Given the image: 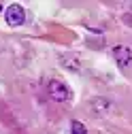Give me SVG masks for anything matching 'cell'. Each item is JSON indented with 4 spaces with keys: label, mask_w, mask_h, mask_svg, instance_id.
Wrapping results in <instances>:
<instances>
[{
    "label": "cell",
    "mask_w": 132,
    "mask_h": 134,
    "mask_svg": "<svg viewBox=\"0 0 132 134\" xmlns=\"http://www.w3.org/2000/svg\"><path fill=\"white\" fill-rule=\"evenodd\" d=\"M70 130H73V134H85V126L81 124V121H73L70 124Z\"/></svg>",
    "instance_id": "cell-6"
},
{
    "label": "cell",
    "mask_w": 132,
    "mask_h": 134,
    "mask_svg": "<svg viewBox=\"0 0 132 134\" xmlns=\"http://www.w3.org/2000/svg\"><path fill=\"white\" fill-rule=\"evenodd\" d=\"M113 58H115V62H117L122 68H126V66H130V62H132V51L126 45H115L113 47Z\"/></svg>",
    "instance_id": "cell-3"
},
{
    "label": "cell",
    "mask_w": 132,
    "mask_h": 134,
    "mask_svg": "<svg viewBox=\"0 0 132 134\" xmlns=\"http://www.w3.org/2000/svg\"><path fill=\"white\" fill-rule=\"evenodd\" d=\"M111 107H113V102H111L109 98H102V96L94 98L92 102H90V109H92V113H94V115H98V117L107 115V113L111 111Z\"/></svg>",
    "instance_id": "cell-4"
},
{
    "label": "cell",
    "mask_w": 132,
    "mask_h": 134,
    "mask_svg": "<svg viewBox=\"0 0 132 134\" xmlns=\"http://www.w3.org/2000/svg\"><path fill=\"white\" fill-rule=\"evenodd\" d=\"M4 19H7V24L13 26V28L21 26V24L26 21V9H24L21 4H9V7L4 9Z\"/></svg>",
    "instance_id": "cell-1"
},
{
    "label": "cell",
    "mask_w": 132,
    "mask_h": 134,
    "mask_svg": "<svg viewBox=\"0 0 132 134\" xmlns=\"http://www.w3.org/2000/svg\"><path fill=\"white\" fill-rule=\"evenodd\" d=\"M47 90H49V96H51L53 100H58V102H66V100L70 98V90L66 87V85H64L62 81H58V79L49 81Z\"/></svg>",
    "instance_id": "cell-2"
},
{
    "label": "cell",
    "mask_w": 132,
    "mask_h": 134,
    "mask_svg": "<svg viewBox=\"0 0 132 134\" xmlns=\"http://www.w3.org/2000/svg\"><path fill=\"white\" fill-rule=\"evenodd\" d=\"M60 62L66 66V68H70V70H79L81 66H79V60L75 55H60Z\"/></svg>",
    "instance_id": "cell-5"
}]
</instances>
